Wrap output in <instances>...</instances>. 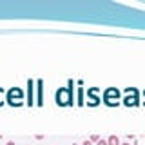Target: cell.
I'll return each instance as SVG.
<instances>
[{
    "label": "cell",
    "instance_id": "obj_1",
    "mask_svg": "<svg viewBox=\"0 0 145 145\" xmlns=\"http://www.w3.org/2000/svg\"><path fill=\"white\" fill-rule=\"evenodd\" d=\"M6 102L9 103V105H13V107H20L22 103H24V93H22L20 89H16V87L9 89Z\"/></svg>",
    "mask_w": 145,
    "mask_h": 145
},
{
    "label": "cell",
    "instance_id": "obj_2",
    "mask_svg": "<svg viewBox=\"0 0 145 145\" xmlns=\"http://www.w3.org/2000/svg\"><path fill=\"white\" fill-rule=\"evenodd\" d=\"M56 103L58 105H71L72 103V91L71 89H58Z\"/></svg>",
    "mask_w": 145,
    "mask_h": 145
},
{
    "label": "cell",
    "instance_id": "obj_3",
    "mask_svg": "<svg viewBox=\"0 0 145 145\" xmlns=\"http://www.w3.org/2000/svg\"><path fill=\"white\" fill-rule=\"evenodd\" d=\"M103 102L107 105H118L120 103V93H118V89H107L103 93Z\"/></svg>",
    "mask_w": 145,
    "mask_h": 145
},
{
    "label": "cell",
    "instance_id": "obj_4",
    "mask_svg": "<svg viewBox=\"0 0 145 145\" xmlns=\"http://www.w3.org/2000/svg\"><path fill=\"white\" fill-rule=\"evenodd\" d=\"M107 145H120V138H118V136H109L107 138Z\"/></svg>",
    "mask_w": 145,
    "mask_h": 145
},
{
    "label": "cell",
    "instance_id": "obj_5",
    "mask_svg": "<svg viewBox=\"0 0 145 145\" xmlns=\"http://www.w3.org/2000/svg\"><path fill=\"white\" fill-rule=\"evenodd\" d=\"M125 105H138V100H136V94H134V96L133 98H125Z\"/></svg>",
    "mask_w": 145,
    "mask_h": 145
},
{
    "label": "cell",
    "instance_id": "obj_6",
    "mask_svg": "<svg viewBox=\"0 0 145 145\" xmlns=\"http://www.w3.org/2000/svg\"><path fill=\"white\" fill-rule=\"evenodd\" d=\"M27 87H29V102H27V103H29V105H33V102H31V91H33V82H27Z\"/></svg>",
    "mask_w": 145,
    "mask_h": 145
},
{
    "label": "cell",
    "instance_id": "obj_7",
    "mask_svg": "<svg viewBox=\"0 0 145 145\" xmlns=\"http://www.w3.org/2000/svg\"><path fill=\"white\" fill-rule=\"evenodd\" d=\"M4 103H6V98H4V89L0 87V107H2Z\"/></svg>",
    "mask_w": 145,
    "mask_h": 145
},
{
    "label": "cell",
    "instance_id": "obj_8",
    "mask_svg": "<svg viewBox=\"0 0 145 145\" xmlns=\"http://www.w3.org/2000/svg\"><path fill=\"white\" fill-rule=\"evenodd\" d=\"M42 84H44V82L38 80V85H40V87H42ZM40 87H38V91H40ZM36 103H38V105H42V94H38V102H36Z\"/></svg>",
    "mask_w": 145,
    "mask_h": 145
},
{
    "label": "cell",
    "instance_id": "obj_9",
    "mask_svg": "<svg viewBox=\"0 0 145 145\" xmlns=\"http://www.w3.org/2000/svg\"><path fill=\"white\" fill-rule=\"evenodd\" d=\"M91 142H93V143H98L100 142V136L98 134H93V136H91Z\"/></svg>",
    "mask_w": 145,
    "mask_h": 145
},
{
    "label": "cell",
    "instance_id": "obj_10",
    "mask_svg": "<svg viewBox=\"0 0 145 145\" xmlns=\"http://www.w3.org/2000/svg\"><path fill=\"white\" fill-rule=\"evenodd\" d=\"M96 145H107V140H100V142Z\"/></svg>",
    "mask_w": 145,
    "mask_h": 145
},
{
    "label": "cell",
    "instance_id": "obj_11",
    "mask_svg": "<svg viewBox=\"0 0 145 145\" xmlns=\"http://www.w3.org/2000/svg\"><path fill=\"white\" fill-rule=\"evenodd\" d=\"M82 145H93V142H91V140H87V142H84Z\"/></svg>",
    "mask_w": 145,
    "mask_h": 145
},
{
    "label": "cell",
    "instance_id": "obj_12",
    "mask_svg": "<svg viewBox=\"0 0 145 145\" xmlns=\"http://www.w3.org/2000/svg\"><path fill=\"white\" fill-rule=\"evenodd\" d=\"M6 145H16V143H15V142H7Z\"/></svg>",
    "mask_w": 145,
    "mask_h": 145
},
{
    "label": "cell",
    "instance_id": "obj_13",
    "mask_svg": "<svg viewBox=\"0 0 145 145\" xmlns=\"http://www.w3.org/2000/svg\"><path fill=\"white\" fill-rule=\"evenodd\" d=\"M120 145H131V143H120Z\"/></svg>",
    "mask_w": 145,
    "mask_h": 145
},
{
    "label": "cell",
    "instance_id": "obj_14",
    "mask_svg": "<svg viewBox=\"0 0 145 145\" xmlns=\"http://www.w3.org/2000/svg\"><path fill=\"white\" fill-rule=\"evenodd\" d=\"M0 140H2V134H0Z\"/></svg>",
    "mask_w": 145,
    "mask_h": 145
},
{
    "label": "cell",
    "instance_id": "obj_15",
    "mask_svg": "<svg viewBox=\"0 0 145 145\" xmlns=\"http://www.w3.org/2000/svg\"><path fill=\"white\" fill-rule=\"evenodd\" d=\"M72 145H78V143H72Z\"/></svg>",
    "mask_w": 145,
    "mask_h": 145
}]
</instances>
